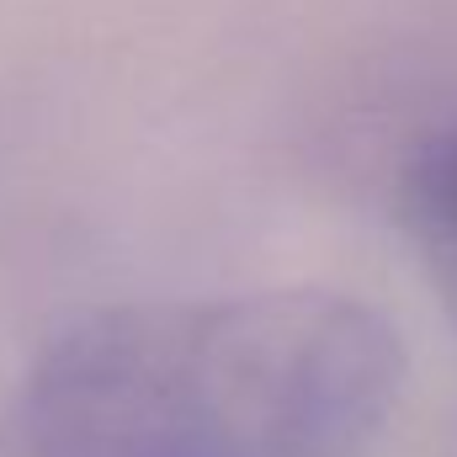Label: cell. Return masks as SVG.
<instances>
[{
	"mask_svg": "<svg viewBox=\"0 0 457 457\" xmlns=\"http://www.w3.org/2000/svg\"><path fill=\"white\" fill-rule=\"evenodd\" d=\"M404 219L420 245V261L457 320V128L420 144L404 170Z\"/></svg>",
	"mask_w": 457,
	"mask_h": 457,
	"instance_id": "cell-2",
	"label": "cell"
},
{
	"mask_svg": "<svg viewBox=\"0 0 457 457\" xmlns=\"http://www.w3.org/2000/svg\"><path fill=\"white\" fill-rule=\"evenodd\" d=\"M404 345L325 287L107 309L48 345L0 410V457H356Z\"/></svg>",
	"mask_w": 457,
	"mask_h": 457,
	"instance_id": "cell-1",
	"label": "cell"
}]
</instances>
